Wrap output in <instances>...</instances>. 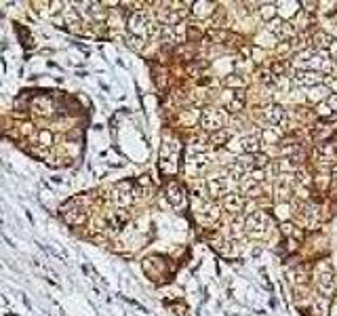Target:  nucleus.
Masks as SVG:
<instances>
[{"label":"nucleus","instance_id":"nucleus-28","mask_svg":"<svg viewBox=\"0 0 337 316\" xmlns=\"http://www.w3.org/2000/svg\"><path fill=\"white\" fill-rule=\"evenodd\" d=\"M247 177L253 179L255 184H264V181H265V171H264V169H253L251 173H247Z\"/></svg>","mask_w":337,"mask_h":316},{"label":"nucleus","instance_id":"nucleus-14","mask_svg":"<svg viewBox=\"0 0 337 316\" xmlns=\"http://www.w3.org/2000/svg\"><path fill=\"white\" fill-rule=\"evenodd\" d=\"M30 110L34 112V114H38V116H51L53 114V101H51V97H47V95L34 97Z\"/></svg>","mask_w":337,"mask_h":316},{"label":"nucleus","instance_id":"nucleus-20","mask_svg":"<svg viewBox=\"0 0 337 316\" xmlns=\"http://www.w3.org/2000/svg\"><path fill=\"white\" fill-rule=\"evenodd\" d=\"M259 17H262L264 21H274L276 19V15H278V9H276V4H270V2H265V4H259Z\"/></svg>","mask_w":337,"mask_h":316},{"label":"nucleus","instance_id":"nucleus-34","mask_svg":"<svg viewBox=\"0 0 337 316\" xmlns=\"http://www.w3.org/2000/svg\"><path fill=\"white\" fill-rule=\"evenodd\" d=\"M251 55H253V59H255V61H262V57H264V53L259 51L257 47H251Z\"/></svg>","mask_w":337,"mask_h":316},{"label":"nucleus","instance_id":"nucleus-31","mask_svg":"<svg viewBox=\"0 0 337 316\" xmlns=\"http://www.w3.org/2000/svg\"><path fill=\"white\" fill-rule=\"evenodd\" d=\"M126 45H129L131 49H135V51H139V49L144 47V38H139V36H133V34H129V38H126Z\"/></svg>","mask_w":337,"mask_h":316},{"label":"nucleus","instance_id":"nucleus-32","mask_svg":"<svg viewBox=\"0 0 337 316\" xmlns=\"http://www.w3.org/2000/svg\"><path fill=\"white\" fill-rule=\"evenodd\" d=\"M291 51H293V47H291L289 40H283V42H280V45L276 47V53H278V55H287V53H291Z\"/></svg>","mask_w":337,"mask_h":316},{"label":"nucleus","instance_id":"nucleus-27","mask_svg":"<svg viewBox=\"0 0 337 316\" xmlns=\"http://www.w3.org/2000/svg\"><path fill=\"white\" fill-rule=\"evenodd\" d=\"M36 139H38L40 147H51V146H53V133L48 131V129H42V131H38Z\"/></svg>","mask_w":337,"mask_h":316},{"label":"nucleus","instance_id":"nucleus-15","mask_svg":"<svg viewBox=\"0 0 337 316\" xmlns=\"http://www.w3.org/2000/svg\"><path fill=\"white\" fill-rule=\"evenodd\" d=\"M314 55H316V51H314L312 47H308V49H304V51L295 53L293 66L297 68V70H310V63H312V59H314Z\"/></svg>","mask_w":337,"mask_h":316},{"label":"nucleus","instance_id":"nucleus-24","mask_svg":"<svg viewBox=\"0 0 337 316\" xmlns=\"http://www.w3.org/2000/svg\"><path fill=\"white\" fill-rule=\"evenodd\" d=\"M200 118V112L198 110H184L179 114V122L181 124H186V126H192V124H196V121Z\"/></svg>","mask_w":337,"mask_h":316},{"label":"nucleus","instance_id":"nucleus-17","mask_svg":"<svg viewBox=\"0 0 337 316\" xmlns=\"http://www.w3.org/2000/svg\"><path fill=\"white\" fill-rule=\"evenodd\" d=\"M238 142H241V150L244 154H257L259 147H262V142H259L255 135H244V137L238 139Z\"/></svg>","mask_w":337,"mask_h":316},{"label":"nucleus","instance_id":"nucleus-1","mask_svg":"<svg viewBox=\"0 0 337 316\" xmlns=\"http://www.w3.org/2000/svg\"><path fill=\"white\" fill-rule=\"evenodd\" d=\"M89 205H91L89 194L74 196V198H70L66 205L61 207V217L66 219V223H70V226H82L89 217Z\"/></svg>","mask_w":337,"mask_h":316},{"label":"nucleus","instance_id":"nucleus-25","mask_svg":"<svg viewBox=\"0 0 337 316\" xmlns=\"http://www.w3.org/2000/svg\"><path fill=\"white\" fill-rule=\"evenodd\" d=\"M289 70H291V63H289V61L278 59V61L270 68V72H272L274 76H289Z\"/></svg>","mask_w":337,"mask_h":316},{"label":"nucleus","instance_id":"nucleus-35","mask_svg":"<svg viewBox=\"0 0 337 316\" xmlns=\"http://www.w3.org/2000/svg\"><path fill=\"white\" fill-rule=\"evenodd\" d=\"M301 6H306V13H314L318 2H301Z\"/></svg>","mask_w":337,"mask_h":316},{"label":"nucleus","instance_id":"nucleus-30","mask_svg":"<svg viewBox=\"0 0 337 316\" xmlns=\"http://www.w3.org/2000/svg\"><path fill=\"white\" fill-rule=\"evenodd\" d=\"M78 13H76L74 9H66V24L68 25H78Z\"/></svg>","mask_w":337,"mask_h":316},{"label":"nucleus","instance_id":"nucleus-12","mask_svg":"<svg viewBox=\"0 0 337 316\" xmlns=\"http://www.w3.org/2000/svg\"><path fill=\"white\" fill-rule=\"evenodd\" d=\"M165 196H167V200L171 202V207H184V202H186V190L179 181H168L165 188Z\"/></svg>","mask_w":337,"mask_h":316},{"label":"nucleus","instance_id":"nucleus-22","mask_svg":"<svg viewBox=\"0 0 337 316\" xmlns=\"http://www.w3.org/2000/svg\"><path fill=\"white\" fill-rule=\"evenodd\" d=\"M223 84H226V87H230V91H234V89L242 91L244 87H247V80H244L241 74H230L228 78H223Z\"/></svg>","mask_w":337,"mask_h":316},{"label":"nucleus","instance_id":"nucleus-23","mask_svg":"<svg viewBox=\"0 0 337 316\" xmlns=\"http://www.w3.org/2000/svg\"><path fill=\"white\" fill-rule=\"evenodd\" d=\"M228 137H230V131H228V129L215 131V133H211V137H209V144L213 146V147H221L223 144L228 142Z\"/></svg>","mask_w":337,"mask_h":316},{"label":"nucleus","instance_id":"nucleus-5","mask_svg":"<svg viewBox=\"0 0 337 316\" xmlns=\"http://www.w3.org/2000/svg\"><path fill=\"white\" fill-rule=\"evenodd\" d=\"M268 32L272 34L274 38H280V40H291L295 38V34H297V25L291 24V21L287 19H274L268 24Z\"/></svg>","mask_w":337,"mask_h":316},{"label":"nucleus","instance_id":"nucleus-16","mask_svg":"<svg viewBox=\"0 0 337 316\" xmlns=\"http://www.w3.org/2000/svg\"><path fill=\"white\" fill-rule=\"evenodd\" d=\"M192 13L198 19H207V17H211L215 13V4L213 2H205V0H198V2H192Z\"/></svg>","mask_w":337,"mask_h":316},{"label":"nucleus","instance_id":"nucleus-18","mask_svg":"<svg viewBox=\"0 0 337 316\" xmlns=\"http://www.w3.org/2000/svg\"><path fill=\"white\" fill-rule=\"evenodd\" d=\"M329 308H331V299L329 297H322V295L314 297V301H312V314L314 316H327Z\"/></svg>","mask_w":337,"mask_h":316},{"label":"nucleus","instance_id":"nucleus-6","mask_svg":"<svg viewBox=\"0 0 337 316\" xmlns=\"http://www.w3.org/2000/svg\"><path fill=\"white\" fill-rule=\"evenodd\" d=\"M211 165V156L207 152H198V154H188L186 160V173L190 177H196V175L205 173Z\"/></svg>","mask_w":337,"mask_h":316},{"label":"nucleus","instance_id":"nucleus-11","mask_svg":"<svg viewBox=\"0 0 337 316\" xmlns=\"http://www.w3.org/2000/svg\"><path fill=\"white\" fill-rule=\"evenodd\" d=\"M262 118L272 126H278L287 121V110L280 103H268L262 108Z\"/></svg>","mask_w":337,"mask_h":316},{"label":"nucleus","instance_id":"nucleus-21","mask_svg":"<svg viewBox=\"0 0 337 316\" xmlns=\"http://www.w3.org/2000/svg\"><path fill=\"white\" fill-rule=\"evenodd\" d=\"M89 13H91V17H93L95 21H108V11L103 9V4L101 2H89Z\"/></svg>","mask_w":337,"mask_h":316},{"label":"nucleus","instance_id":"nucleus-29","mask_svg":"<svg viewBox=\"0 0 337 316\" xmlns=\"http://www.w3.org/2000/svg\"><path fill=\"white\" fill-rule=\"evenodd\" d=\"M314 184L318 186L320 190L331 188V175H318V177H314Z\"/></svg>","mask_w":337,"mask_h":316},{"label":"nucleus","instance_id":"nucleus-8","mask_svg":"<svg viewBox=\"0 0 337 316\" xmlns=\"http://www.w3.org/2000/svg\"><path fill=\"white\" fill-rule=\"evenodd\" d=\"M316 289L322 297H333L335 293V285H333V272L331 268H327V266H320L318 268V274H316Z\"/></svg>","mask_w":337,"mask_h":316},{"label":"nucleus","instance_id":"nucleus-33","mask_svg":"<svg viewBox=\"0 0 337 316\" xmlns=\"http://www.w3.org/2000/svg\"><path fill=\"white\" fill-rule=\"evenodd\" d=\"M329 55H331V61L337 66V40L331 42V47H329Z\"/></svg>","mask_w":337,"mask_h":316},{"label":"nucleus","instance_id":"nucleus-4","mask_svg":"<svg viewBox=\"0 0 337 316\" xmlns=\"http://www.w3.org/2000/svg\"><path fill=\"white\" fill-rule=\"evenodd\" d=\"M133 200H135V188H133L131 181H120V184L114 186V190H112V202L118 209L129 207Z\"/></svg>","mask_w":337,"mask_h":316},{"label":"nucleus","instance_id":"nucleus-19","mask_svg":"<svg viewBox=\"0 0 337 316\" xmlns=\"http://www.w3.org/2000/svg\"><path fill=\"white\" fill-rule=\"evenodd\" d=\"M329 95H331V91H329V89L325 87V84H318V87L308 89V101H316V103H320V101H325Z\"/></svg>","mask_w":337,"mask_h":316},{"label":"nucleus","instance_id":"nucleus-26","mask_svg":"<svg viewBox=\"0 0 337 316\" xmlns=\"http://www.w3.org/2000/svg\"><path fill=\"white\" fill-rule=\"evenodd\" d=\"M274 78H276V76H274L272 72L268 68H264V70H257V80L264 84V87H274Z\"/></svg>","mask_w":337,"mask_h":316},{"label":"nucleus","instance_id":"nucleus-7","mask_svg":"<svg viewBox=\"0 0 337 316\" xmlns=\"http://www.w3.org/2000/svg\"><path fill=\"white\" fill-rule=\"evenodd\" d=\"M322 76L320 72H316V70H295L293 76H291V82L297 84V87H318V84H322Z\"/></svg>","mask_w":337,"mask_h":316},{"label":"nucleus","instance_id":"nucleus-10","mask_svg":"<svg viewBox=\"0 0 337 316\" xmlns=\"http://www.w3.org/2000/svg\"><path fill=\"white\" fill-rule=\"evenodd\" d=\"M205 184H207V194L211 198L230 194V175H213V177H209Z\"/></svg>","mask_w":337,"mask_h":316},{"label":"nucleus","instance_id":"nucleus-13","mask_svg":"<svg viewBox=\"0 0 337 316\" xmlns=\"http://www.w3.org/2000/svg\"><path fill=\"white\" fill-rule=\"evenodd\" d=\"M247 205H249V200L238 192H230L223 196V209L230 211V213H242V211L247 209Z\"/></svg>","mask_w":337,"mask_h":316},{"label":"nucleus","instance_id":"nucleus-3","mask_svg":"<svg viewBox=\"0 0 337 316\" xmlns=\"http://www.w3.org/2000/svg\"><path fill=\"white\" fill-rule=\"evenodd\" d=\"M228 122V112L221 110V108H207L205 112L200 114V124L205 131H221Z\"/></svg>","mask_w":337,"mask_h":316},{"label":"nucleus","instance_id":"nucleus-9","mask_svg":"<svg viewBox=\"0 0 337 316\" xmlns=\"http://www.w3.org/2000/svg\"><path fill=\"white\" fill-rule=\"evenodd\" d=\"M126 25H129V30L133 36H139V38H145L147 32H150V25L152 21L147 19V15L144 11H135L133 15L129 17V21H126Z\"/></svg>","mask_w":337,"mask_h":316},{"label":"nucleus","instance_id":"nucleus-2","mask_svg":"<svg viewBox=\"0 0 337 316\" xmlns=\"http://www.w3.org/2000/svg\"><path fill=\"white\" fill-rule=\"evenodd\" d=\"M244 228L251 238H264L270 228V217L264 211H253L251 215L244 217Z\"/></svg>","mask_w":337,"mask_h":316}]
</instances>
